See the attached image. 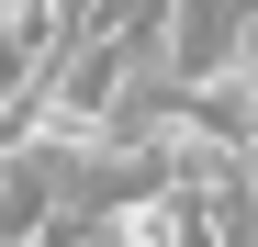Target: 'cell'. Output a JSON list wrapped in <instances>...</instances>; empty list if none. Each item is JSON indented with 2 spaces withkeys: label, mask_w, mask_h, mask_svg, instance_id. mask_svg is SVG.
I'll return each mask as SVG.
<instances>
[{
  "label": "cell",
  "mask_w": 258,
  "mask_h": 247,
  "mask_svg": "<svg viewBox=\"0 0 258 247\" xmlns=\"http://www.w3.org/2000/svg\"><path fill=\"white\" fill-rule=\"evenodd\" d=\"M236 68H247V101H258V23H247V56H236Z\"/></svg>",
  "instance_id": "6da1fadb"
}]
</instances>
